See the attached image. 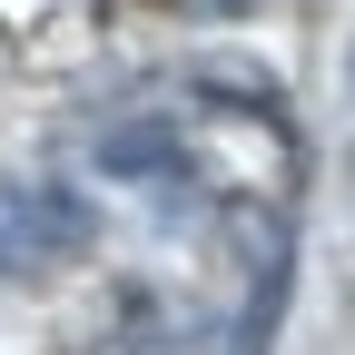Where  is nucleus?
<instances>
[{"label": "nucleus", "instance_id": "nucleus-1", "mask_svg": "<svg viewBox=\"0 0 355 355\" xmlns=\"http://www.w3.org/2000/svg\"><path fill=\"white\" fill-rule=\"evenodd\" d=\"M99 217L69 178H0V277H60L69 257H89Z\"/></svg>", "mask_w": 355, "mask_h": 355}, {"label": "nucleus", "instance_id": "nucleus-2", "mask_svg": "<svg viewBox=\"0 0 355 355\" xmlns=\"http://www.w3.org/2000/svg\"><path fill=\"white\" fill-rule=\"evenodd\" d=\"M217 237H227V266H237V306H227V345L237 355H266V326H277V296H286V217L237 198L217 217Z\"/></svg>", "mask_w": 355, "mask_h": 355}, {"label": "nucleus", "instance_id": "nucleus-3", "mask_svg": "<svg viewBox=\"0 0 355 355\" xmlns=\"http://www.w3.org/2000/svg\"><path fill=\"white\" fill-rule=\"evenodd\" d=\"M217 10H257V0H217Z\"/></svg>", "mask_w": 355, "mask_h": 355}]
</instances>
